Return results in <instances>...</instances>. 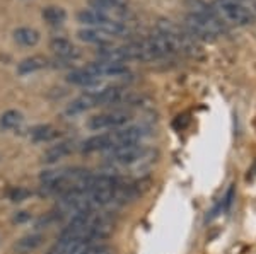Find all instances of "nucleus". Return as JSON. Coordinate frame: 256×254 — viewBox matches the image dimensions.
Segmentation results:
<instances>
[{"label": "nucleus", "instance_id": "f257e3e1", "mask_svg": "<svg viewBox=\"0 0 256 254\" xmlns=\"http://www.w3.org/2000/svg\"><path fill=\"white\" fill-rule=\"evenodd\" d=\"M192 7L193 12L184 17V26H186L188 32L193 38L212 41L218 36L226 34V22L218 17L214 7L207 5L205 2H200V0H193Z\"/></svg>", "mask_w": 256, "mask_h": 254}, {"label": "nucleus", "instance_id": "f03ea898", "mask_svg": "<svg viewBox=\"0 0 256 254\" xmlns=\"http://www.w3.org/2000/svg\"><path fill=\"white\" fill-rule=\"evenodd\" d=\"M147 130L140 125H126L122 128H116L113 132H106L101 135H94L82 143L80 150L86 154L90 152H110L118 147L135 145L140 143L147 137Z\"/></svg>", "mask_w": 256, "mask_h": 254}, {"label": "nucleus", "instance_id": "7ed1b4c3", "mask_svg": "<svg viewBox=\"0 0 256 254\" xmlns=\"http://www.w3.org/2000/svg\"><path fill=\"white\" fill-rule=\"evenodd\" d=\"M214 10L226 24H234V26H246L254 19L250 7L236 0H216Z\"/></svg>", "mask_w": 256, "mask_h": 254}, {"label": "nucleus", "instance_id": "20e7f679", "mask_svg": "<svg viewBox=\"0 0 256 254\" xmlns=\"http://www.w3.org/2000/svg\"><path fill=\"white\" fill-rule=\"evenodd\" d=\"M148 155H150V150L146 149L144 145H140V143H135V145H125L110 150V152H106V159L113 166L130 167L144 162L146 159H148Z\"/></svg>", "mask_w": 256, "mask_h": 254}, {"label": "nucleus", "instance_id": "39448f33", "mask_svg": "<svg viewBox=\"0 0 256 254\" xmlns=\"http://www.w3.org/2000/svg\"><path fill=\"white\" fill-rule=\"evenodd\" d=\"M130 113L126 111H108V113H101L96 116L89 118L88 126L92 132H102V130H116L122 126H126L130 121Z\"/></svg>", "mask_w": 256, "mask_h": 254}, {"label": "nucleus", "instance_id": "423d86ee", "mask_svg": "<svg viewBox=\"0 0 256 254\" xmlns=\"http://www.w3.org/2000/svg\"><path fill=\"white\" fill-rule=\"evenodd\" d=\"M99 106V99H98V92H86L82 96L77 97L76 101L70 102V106L67 108V114H80L84 111H89V109Z\"/></svg>", "mask_w": 256, "mask_h": 254}, {"label": "nucleus", "instance_id": "0eeeda50", "mask_svg": "<svg viewBox=\"0 0 256 254\" xmlns=\"http://www.w3.org/2000/svg\"><path fill=\"white\" fill-rule=\"evenodd\" d=\"M72 152H74V142H68V140L60 142V143H56V145L50 147L46 152L43 154V162L55 164V162H58L60 159L67 157V155Z\"/></svg>", "mask_w": 256, "mask_h": 254}, {"label": "nucleus", "instance_id": "6e6552de", "mask_svg": "<svg viewBox=\"0 0 256 254\" xmlns=\"http://www.w3.org/2000/svg\"><path fill=\"white\" fill-rule=\"evenodd\" d=\"M50 50H53L55 55L62 56V58H67V60L77 58V56H79V50H77V48L74 46L68 39H64V38L52 39V43H50Z\"/></svg>", "mask_w": 256, "mask_h": 254}, {"label": "nucleus", "instance_id": "1a4fd4ad", "mask_svg": "<svg viewBox=\"0 0 256 254\" xmlns=\"http://www.w3.org/2000/svg\"><path fill=\"white\" fill-rule=\"evenodd\" d=\"M67 80L70 84H76V85H80V87H96L99 85L101 79L92 73H89L86 68H80V70H76V72H70L67 75Z\"/></svg>", "mask_w": 256, "mask_h": 254}, {"label": "nucleus", "instance_id": "9d476101", "mask_svg": "<svg viewBox=\"0 0 256 254\" xmlns=\"http://www.w3.org/2000/svg\"><path fill=\"white\" fill-rule=\"evenodd\" d=\"M43 243H44V237L41 234H28L20 237L18 243L14 244V251L19 254H28L31 251H36Z\"/></svg>", "mask_w": 256, "mask_h": 254}, {"label": "nucleus", "instance_id": "9b49d317", "mask_svg": "<svg viewBox=\"0 0 256 254\" xmlns=\"http://www.w3.org/2000/svg\"><path fill=\"white\" fill-rule=\"evenodd\" d=\"M79 39L86 41V43H94V44H99V46H106V44L111 43V36L106 34L104 31L101 29H80L77 32Z\"/></svg>", "mask_w": 256, "mask_h": 254}, {"label": "nucleus", "instance_id": "f8f14e48", "mask_svg": "<svg viewBox=\"0 0 256 254\" xmlns=\"http://www.w3.org/2000/svg\"><path fill=\"white\" fill-rule=\"evenodd\" d=\"M14 39L22 46H34L40 41V32L32 27H19L14 31Z\"/></svg>", "mask_w": 256, "mask_h": 254}, {"label": "nucleus", "instance_id": "ddd939ff", "mask_svg": "<svg viewBox=\"0 0 256 254\" xmlns=\"http://www.w3.org/2000/svg\"><path fill=\"white\" fill-rule=\"evenodd\" d=\"M77 19H79V22L82 24H88V26H102V24L106 22V20H110V17H106L104 14H101L99 10H80L79 14H77Z\"/></svg>", "mask_w": 256, "mask_h": 254}, {"label": "nucleus", "instance_id": "4468645a", "mask_svg": "<svg viewBox=\"0 0 256 254\" xmlns=\"http://www.w3.org/2000/svg\"><path fill=\"white\" fill-rule=\"evenodd\" d=\"M44 65H46V60H44L43 56H31V58L22 60L18 65V73L28 75V73H32V72L40 70V68H43Z\"/></svg>", "mask_w": 256, "mask_h": 254}, {"label": "nucleus", "instance_id": "2eb2a0df", "mask_svg": "<svg viewBox=\"0 0 256 254\" xmlns=\"http://www.w3.org/2000/svg\"><path fill=\"white\" fill-rule=\"evenodd\" d=\"M20 121H22V114L19 111H16V109H9V111H6L0 116V128L12 130V128H16V126H19Z\"/></svg>", "mask_w": 256, "mask_h": 254}, {"label": "nucleus", "instance_id": "dca6fc26", "mask_svg": "<svg viewBox=\"0 0 256 254\" xmlns=\"http://www.w3.org/2000/svg\"><path fill=\"white\" fill-rule=\"evenodd\" d=\"M56 135H58V132H56L53 126L44 125V126H38V128L32 130L31 138L34 142H50V140H53V138H56Z\"/></svg>", "mask_w": 256, "mask_h": 254}, {"label": "nucleus", "instance_id": "f3484780", "mask_svg": "<svg viewBox=\"0 0 256 254\" xmlns=\"http://www.w3.org/2000/svg\"><path fill=\"white\" fill-rule=\"evenodd\" d=\"M65 17H67V12H65V9H62V7H46L43 10V19L52 24L64 22Z\"/></svg>", "mask_w": 256, "mask_h": 254}, {"label": "nucleus", "instance_id": "a211bd4d", "mask_svg": "<svg viewBox=\"0 0 256 254\" xmlns=\"http://www.w3.org/2000/svg\"><path fill=\"white\" fill-rule=\"evenodd\" d=\"M30 196H31V191L22 186H16L9 191V200L12 203H22V202H26Z\"/></svg>", "mask_w": 256, "mask_h": 254}, {"label": "nucleus", "instance_id": "6ab92c4d", "mask_svg": "<svg viewBox=\"0 0 256 254\" xmlns=\"http://www.w3.org/2000/svg\"><path fill=\"white\" fill-rule=\"evenodd\" d=\"M16 222H26V220H30V215H28V212H19V215L14 217Z\"/></svg>", "mask_w": 256, "mask_h": 254}, {"label": "nucleus", "instance_id": "aec40b11", "mask_svg": "<svg viewBox=\"0 0 256 254\" xmlns=\"http://www.w3.org/2000/svg\"><path fill=\"white\" fill-rule=\"evenodd\" d=\"M236 2L244 3V5H246V7H250L251 12H253V3H254V0H236Z\"/></svg>", "mask_w": 256, "mask_h": 254}]
</instances>
